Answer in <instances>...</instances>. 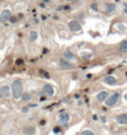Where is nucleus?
<instances>
[{
	"label": "nucleus",
	"instance_id": "13",
	"mask_svg": "<svg viewBox=\"0 0 127 135\" xmlns=\"http://www.w3.org/2000/svg\"><path fill=\"white\" fill-rule=\"evenodd\" d=\"M63 56L67 60H74V59H75V56L71 52V51H69V50L65 51Z\"/></svg>",
	"mask_w": 127,
	"mask_h": 135
},
{
	"label": "nucleus",
	"instance_id": "16",
	"mask_svg": "<svg viewBox=\"0 0 127 135\" xmlns=\"http://www.w3.org/2000/svg\"><path fill=\"white\" fill-rule=\"evenodd\" d=\"M38 37V34L36 31H30V40L31 42H35Z\"/></svg>",
	"mask_w": 127,
	"mask_h": 135
},
{
	"label": "nucleus",
	"instance_id": "19",
	"mask_svg": "<svg viewBox=\"0 0 127 135\" xmlns=\"http://www.w3.org/2000/svg\"><path fill=\"white\" fill-rule=\"evenodd\" d=\"M9 21L11 22V23H16L17 22V19L15 16H11V17L9 18Z\"/></svg>",
	"mask_w": 127,
	"mask_h": 135
},
{
	"label": "nucleus",
	"instance_id": "8",
	"mask_svg": "<svg viewBox=\"0 0 127 135\" xmlns=\"http://www.w3.org/2000/svg\"><path fill=\"white\" fill-rule=\"evenodd\" d=\"M43 92L47 94V95L51 96L54 94V88H53L50 84H46V85H44V87H43Z\"/></svg>",
	"mask_w": 127,
	"mask_h": 135
},
{
	"label": "nucleus",
	"instance_id": "28",
	"mask_svg": "<svg viewBox=\"0 0 127 135\" xmlns=\"http://www.w3.org/2000/svg\"><path fill=\"white\" fill-rule=\"evenodd\" d=\"M68 99H69V98H68V97L65 98V99H64V100H63V101H68Z\"/></svg>",
	"mask_w": 127,
	"mask_h": 135
},
{
	"label": "nucleus",
	"instance_id": "21",
	"mask_svg": "<svg viewBox=\"0 0 127 135\" xmlns=\"http://www.w3.org/2000/svg\"><path fill=\"white\" fill-rule=\"evenodd\" d=\"M91 8L94 10V11H97V10H98V4H96V3H95V4H93L91 5Z\"/></svg>",
	"mask_w": 127,
	"mask_h": 135
},
{
	"label": "nucleus",
	"instance_id": "9",
	"mask_svg": "<svg viewBox=\"0 0 127 135\" xmlns=\"http://www.w3.org/2000/svg\"><path fill=\"white\" fill-rule=\"evenodd\" d=\"M117 120L121 125H125V124L127 123V114H125V113L124 114H120L119 116H118Z\"/></svg>",
	"mask_w": 127,
	"mask_h": 135
},
{
	"label": "nucleus",
	"instance_id": "34",
	"mask_svg": "<svg viewBox=\"0 0 127 135\" xmlns=\"http://www.w3.org/2000/svg\"><path fill=\"white\" fill-rule=\"evenodd\" d=\"M2 98V94H1V93H0V99Z\"/></svg>",
	"mask_w": 127,
	"mask_h": 135
},
{
	"label": "nucleus",
	"instance_id": "10",
	"mask_svg": "<svg viewBox=\"0 0 127 135\" xmlns=\"http://www.w3.org/2000/svg\"><path fill=\"white\" fill-rule=\"evenodd\" d=\"M105 82L109 85H115L117 83V80L112 76H106L105 78Z\"/></svg>",
	"mask_w": 127,
	"mask_h": 135
},
{
	"label": "nucleus",
	"instance_id": "24",
	"mask_svg": "<svg viewBox=\"0 0 127 135\" xmlns=\"http://www.w3.org/2000/svg\"><path fill=\"white\" fill-rule=\"evenodd\" d=\"M63 9H65V10H69V9H70V6H69V5H66V6H64V7H63Z\"/></svg>",
	"mask_w": 127,
	"mask_h": 135
},
{
	"label": "nucleus",
	"instance_id": "31",
	"mask_svg": "<svg viewBox=\"0 0 127 135\" xmlns=\"http://www.w3.org/2000/svg\"><path fill=\"white\" fill-rule=\"evenodd\" d=\"M91 76H92V75H90V74H89V75H87V77H88V78H90Z\"/></svg>",
	"mask_w": 127,
	"mask_h": 135
},
{
	"label": "nucleus",
	"instance_id": "30",
	"mask_svg": "<svg viewBox=\"0 0 127 135\" xmlns=\"http://www.w3.org/2000/svg\"><path fill=\"white\" fill-rule=\"evenodd\" d=\"M94 120H97V116L96 115H94Z\"/></svg>",
	"mask_w": 127,
	"mask_h": 135
},
{
	"label": "nucleus",
	"instance_id": "5",
	"mask_svg": "<svg viewBox=\"0 0 127 135\" xmlns=\"http://www.w3.org/2000/svg\"><path fill=\"white\" fill-rule=\"evenodd\" d=\"M0 93L1 94L6 98H10L11 96V89L8 85H4L0 88Z\"/></svg>",
	"mask_w": 127,
	"mask_h": 135
},
{
	"label": "nucleus",
	"instance_id": "27",
	"mask_svg": "<svg viewBox=\"0 0 127 135\" xmlns=\"http://www.w3.org/2000/svg\"><path fill=\"white\" fill-rule=\"evenodd\" d=\"M62 9H63V6H60V7H58V9H57V11H62Z\"/></svg>",
	"mask_w": 127,
	"mask_h": 135
},
{
	"label": "nucleus",
	"instance_id": "22",
	"mask_svg": "<svg viewBox=\"0 0 127 135\" xmlns=\"http://www.w3.org/2000/svg\"><path fill=\"white\" fill-rule=\"evenodd\" d=\"M22 112H23V113H26V112H29V107H23L22 108Z\"/></svg>",
	"mask_w": 127,
	"mask_h": 135
},
{
	"label": "nucleus",
	"instance_id": "35",
	"mask_svg": "<svg viewBox=\"0 0 127 135\" xmlns=\"http://www.w3.org/2000/svg\"><path fill=\"white\" fill-rule=\"evenodd\" d=\"M44 1H45V2H48V1H49V0H44Z\"/></svg>",
	"mask_w": 127,
	"mask_h": 135
},
{
	"label": "nucleus",
	"instance_id": "25",
	"mask_svg": "<svg viewBox=\"0 0 127 135\" xmlns=\"http://www.w3.org/2000/svg\"><path fill=\"white\" fill-rule=\"evenodd\" d=\"M101 120H102L103 123H105V122H106V118H105V117H104V116L101 117Z\"/></svg>",
	"mask_w": 127,
	"mask_h": 135
},
{
	"label": "nucleus",
	"instance_id": "4",
	"mask_svg": "<svg viewBox=\"0 0 127 135\" xmlns=\"http://www.w3.org/2000/svg\"><path fill=\"white\" fill-rule=\"evenodd\" d=\"M68 26H69V29L74 32H78L81 30L80 24L77 22V21H74V20L70 21V22H68Z\"/></svg>",
	"mask_w": 127,
	"mask_h": 135
},
{
	"label": "nucleus",
	"instance_id": "33",
	"mask_svg": "<svg viewBox=\"0 0 127 135\" xmlns=\"http://www.w3.org/2000/svg\"><path fill=\"white\" fill-rule=\"evenodd\" d=\"M125 99H127V94H125Z\"/></svg>",
	"mask_w": 127,
	"mask_h": 135
},
{
	"label": "nucleus",
	"instance_id": "17",
	"mask_svg": "<svg viewBox=\"0 0 127 135\" xmlns=\"http://www.w3.org/2000/svg\"><path fill=\"white\" fill-rule=\"evenodd\" d=\"M120 50L125 53L127 52V40H125V41H123L121 43V44H120Z\"/></svg>",
	"mask_w": 127,
	"mask_h": 135
},
{
	"label": "nucleus",
	"instance_id": "20",
	"mask_svg": "<svg viewBox=\"0 0 127 135\" xmlns=\"http://www.w3.org/2000/svg\"><path fill=\"white\" fill-rule=\"evenodd\" d=\"M22 63H23V60H22V59L18 58L16 60V64H17V65H22Z\"/></svg>",
	"mask_w": 127,
	"mask_h": 135
},
{
	"label": "nucleus",
	"instance_id": "26",
	"mask_svg": "<svg viewBox=\"0 0 127 135\" xmlns=\"http://www.w3.org/2000/svg\"><path fill=\"white\" fill-rule=\"evenodd\" d=\"M45 123H46V121H45L44 120H42V121H41V125H42V126H44V125H45Z\"/></svg>",
	"mask_w": 127,
	"mask_h": 135
},
{
	"label": "nucleus",
	"instance_id": "32",
	"mask_svg": "<svg viewBox=\"0 0 127 135\" xmlns=\"http://www.w3.org/2000/svg\"><path fill=\"white\" fill-rule=\"evenodd\" d=\"M42 19H43V20H45V19H46V17H42Z\"/></svg>",
	"mask_w": 127,
	"mask_h": 135
},
{
	"label": "nucleus",
	"instance_id": "29",
	"mask_svg": "<svg viewBox=\"0 0 127 135\" xmlns=\"http://www.w3.org/2000/svg\"><path fill=\"white\" fill-rule=\"evenodd\" d=\"M79 97H80L79 94H75V98H76V99H79Z\"/></svg>",
	"mask_w": 127,
	"mask_h": 135
},
{
	"label": "nucleus",
	"instance_id": "15",
	"mask_svg": "<svg viewBox=\"0 0 127 135\" xmlns=\"http://www.w3.org/2000/svg\"><path fill=\"white\" fill-rule=\"evenodd\" d=\"M115 10H116V5L113 4H107L106 6V12L109 14L112 13V12H114L115 11Z\"/></svg>",
	"mask_w": 127,
	"mask_h": 135
},
{
	"label": "nucleus",
	"instance_id": "23",
	"mask_svg": "<svg viewBox=\"0 0 127 135\" xmlns=\"http://www.w3.org/2000/svg\"><path fill=\"white\" fill-rule=\"evenodd\" d=\"M60 131H61V129H60V127H58V126H57V127H54V133H58Z\"/></svg>",
	"mask_w": 127,
	"mask_h": 135
},
{
	"label": "nucleus",
	"instance_id": "7",
	"mask_svg": "<svg viewBox=\"0 0 127 135\" xmlns=\"http://www.w3.org/2000/svg\"><path fill=\"white\" fill-rule=\"evenodd\" d=\"M22 133L25 135H35L36 134V127L33 126H27L23 128Z\"/></svg>",
	"mask_w": 127,
	"mask_h": 135
},
{
	"label": "nucleus",
	"instance_id": "2",
	"mask_svg": "<svg viewBox=\"0 0 127 135\" xmlns=\"http://www.w3.org/2000/svg\"><path fill=\"white\" fill-rule=\"evenodd\" d=\"M119 97H120V94L118 93H115V94H113L112 96H110L106 101V105L108 106V107H112V106H114L116 103H118Z\"/></svg>",
	"mask_w": 127,
	"mask_h": 135
},
{
	"label": "nucleus",
	"instance_id": "18",
	"mask_svg": "<svg viewBox=\"0 0 127 135\" xmlns=\"http://www.w3.org/2000/svg\"><path fill=\"white\" fill-rule=\"evenodd\" d=\"M81 135H94V133L90 130H85L81 133Z\"/></svg>",
	"mask_w": 127,
	"mask_h": 135
},
{
	"label": "nucleus",
	"instance_id": "3",
	"mask_svg": "<svg viewBox=\"0 0 127 135\" xmlns=\"http://www.w3.org/2000/svg\"><path fill=\"white\" fill-rule=\"evenodd\" d=\"M59 65H60V67L62 68H64V69H73L75 67L73 63H71V62L67 60H63V59H61L60 60Z\"/></svg>",
	"mask_w": 127,
	"mask_h": 135
},
{
	"label": "nucleus",
	"instance_id": "6",
	"mask_svg": "<svg viewBox=\"0 0 127 135\" xmlns=\"http://www.w3.org/2000/svg\"><path fill=\"white\" fill-rule=\"evenodd\" d=\"M11 11L9 10H4L2 13H1V16H0V22H5L11 17Z\"/></svg>",
	"mask_w": 127,
	"mask_h": 135
},
{
	"label": "nucleus",
	"instance_id": "12",
	"mask_svg": "<svg viewBox=\"0 0 127 135\" xmlns=\"http://www.w3.org/2000/svg\"><path fill=\"white\" fill-rule=\"evenodd\" d=\"M22 101H24V102H29V101H30L32 100V95L30 93H24L23 94H22Z\"/></svg>",
	"mask_w": 127,
	"mask_h": 135
},
{
	"label": "nucleus",
	"instance_id": "11",
	"mask_svg": "<svg viewBox=\"0 0 127 135\" xmlns=\"http://www.w3.org/2000/svg\"><path fill=\"white\" fill-rule=\"evenodd\" d=\"M59 118H60V120L62 122H67L69 120V119H70V115L67 113V112H62V113H61L60 116H59Z\"/></svg>",
	"mask_w": 127,
	"mask_h": 135
},
{
	"label": "nucleus",
	"instance_id": "1",
	"mask_svg": "<svg viewBox=\"0 0 127 135\" xmlns=\"http://www.w3.org/2000/svg\"><path fill=\"white\" fill-rule=\"evenodd\" d=\"M22 81H21L20 79H15L13 81H12V84H11V91H12V94H13V97L14 99L18 100L21 98L22 96Z\"/></svg>",
	"mask_w": 127,
	"mask_h": 135
},
{
	"label": "nucleus",
	"instance_id": "14",
	"mask_svg": "<svg viewBox=\"0 0 127 135\" xmlns=\"http://www.w3.org/2000/svg\"><path fill=\"white\" fill-rule=\"evenodd\" d=\"M107 96H108L107 92H106V91H102V92H100V93H99V94H98L97 99L99 100V101H104V100L106 99Z\"/></svg>",
	"mask_w": 127,
	"mask_h": 135
}]
</instances>
